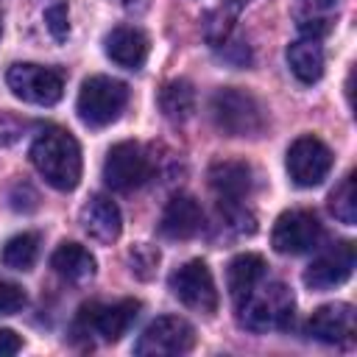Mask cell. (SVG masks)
<instances>
[{
  "label": "cell",
  "instance_id": "cell-1",
  "mask_svg": "<svg viewBox=\"0 0 357 357\" xmlns=\"http://www.w3.org/2000/svg\"><path fill=\"white\" fill-rule=\"evenodd\" d=\"M31 162L39 176L61 192L75 190L81 181V148L64 128H45L31 145Z\"/></svg>",
  "mask_w": 357,
  "mask_h": 357
},
{
  "label": "cell",
  "instance_id": "cell-2",
  "mask_svg": "<svg viewBox=\"0 0 357 357\" xmlns=\"http://www.w3.org/2000/svg\"><path fill=\"white\" fill-rule=\"evenodd\" d=\"M209 112L215 126L229 137H259L265 128V109L262 103L237 86L218 89L209 100Z\"/></svg>",
  "mask_w": 357,
  "mask_h": 357
},
{
  "label": "cell",
  "instance_id": "cell-3",
  "mask_svg": "<svg viewBox=\"0 0 357 357\" xmlns=\"http://www.w3.org/2000/svg\"><path fill=\"white\" fill-rule=\"evenodd\" d=\"M237 310H240V324L245 329L273 332V329H284L293 321L296 298L282 282H268V284L259 282Z\"/></svg>",
  "mask_w": 357,
  "mask_h": 357
},
{
  "label": "cell",
  "instance_id": "cell-4",
  "mask_svg": "<svg viewBox=\"0 0 357 357\" xmlns=\"http://www.w3.org/2000/svg\"><path fill=\"white\" fill-rule=\"evenodd\" d=\"M128 103V86L112 75H89L78 92V117L89 128H103L120 117Z\"/></svg>",
  "mask_w": 357,
  "mask_h": 357
},
{
  "label": "cell",
  "instance_id": "cell-5",
  "mask_svg": "<svg viewBox=\"0 0 357 357\" xmlns=\"http://www.w3.org/2000/svg\"><path fill=\"white\" fill-rule=\"evenodd\" d=\"M192 346H195V329L190 321L178 315H159L145 326L134 351L139 357H178L192 351Z\"/></svg>",
  "mask_w": 357,
  "mask_h": 357
},
{
  "label": "cell",
  "instance_id": "cell-6",
  "mask_svg": "<svg viewBox=\"0 0 357 357\" xmlns=\"http://www.w3.org/2000/svg\"><path fill=\"white\" fill-rule=\"evenodd\" d=\"M6 84L20 100L36 103V106H53L64 95L61 73L42 64H22V61L11 64L6 73Z\"/></svg>",
  "mask_w": 357,
  "mask_h": 357
},
{
  "label": "cell",
  "instance_id": "cell-7",
  "mask_svg": "<svg viewBox=\"0 0 357 357\" xmlns=\"http://www.w3.org/2000/svg\"><path fill=\"white\" fill-rule=\"evenodd\" d=\"M170 293L190 310L212 315L218 310V287L212 279V271L201 259H190L181 268H176L167 279Z\"/></svg>",
  "mask_w": 357,
  "mask_h": 357
},
{
  "label": "cell",
  "instance_id": "cell-8",
  "mask_svg": "<svg viewBox=\"0 0 357 357\" xmlns=\"http://www.w3.org/2000/svg\"><path fill=\"white\" fill-rule=\"evenodd\" d=\"M139 307L142 304L137 298H123L114 304H89V307H81L75 326L86 335L92 332V335H100L103 340L114 343L131 329V324L139 315Z\"/></svg>",
  "mask_w": 357,
  "mask_h": 357
},
{
  "label": "cell",
  "instance_id": "cell-9",
  "mask_svg": "<svg viewBox=\"0 0 357 357\" xmlns=\"http://www.w3.org/2000/svg\"><path fill=\"white\" fill-rule=\"evenodd\" d=\"M332 151L318 137H298L287 148V173L298 187H318L332 170Z\"/></svg>",
  "mask_w": 357,
  "mask_h": 357
},
{
  "label": "cell",
  "instance_id": "cell-10",
  "mask_svg": "<svg viewBox=\"0 0 357 357\" xmlns=\"http://www.w3.org/2000/svg\"><path fill=\"white\" fill-rule=\"evenodd\" d=\"M151 173V162L142 151L139 142H117L109 148L106 162H103V178L112 190L117 192H128L134 187H139Z\"/></svg>",
  "mask_w": 357,
  "mask_h": 357
},
{
  "label": "cell",
  "instance_id": "cell-11",
  "mask_svg": "<svg viewBox=\"0 0 357 357\" xmlns=\"http://www.w3.org/2000/svg\"><path fill=\"white\" fill-rule=\"evenodd\" d=\"M324 237V229L318 223V218L307 209H290L282 212L273 223L271 231V243L279 254H304L312 251Z\"/></svg>",
  "mask_w": 357,
  "mask_h": 357
},
{
  "label": "cell",
  "instance_id": "cell-12",
  "mask_svg": "<svg viewBox=\"0 0 357 357\" xmlns=\"http://www.w3.org/2000/svg\"><path fill=\"white\" fill-rule=\"evenodd\" d=\"M354 329H357V312L346 301L324 304L307 321V335L321 340V343H329V346L351 343L354 340Z\"/></svg>",
  "mask_w": 357,
  "mask_h": 357
},
{
  "label": "cell",
  "instance_id": "cell-13",
  "mask_svg": "<svg viewBox=\"0 0 357 357\" xmlns=\"http://www.w3.org/2000/svg\"><path fill=\"white\" fill-rule=\"evenodd\" d=\"M354 271V245L349 240L332 245L329 251L318 254L307 271H304V284L312 290H332L343 284Z\"/></svg>",
  "mask_w": 357,
  "mask_h": 357
},
{
  "label": "cell",
  "instance_id": "cell-14",
  "mask_svg": "<svg viewBox=\"0 0 357 357\" xmlns=\"http://www.w3.org/2000/svg\"><path fill=\"white\" fill-rule=\"evenodd\" d=\"M81 226L95 243H114L123 231V215L120 206L106 195H92L81 206Z\"/></svg>",
  "mask_w": 357,
  "mask_h": 357
},
{
  "label": "cell",
  "instance_id": "cell-15",
  "mask_svg": "<svg viewBox=\"0 0 357 357\" xmlns=\"http://www.w3.org/2000/svg\"><path fill=\"white\" fill-rule=\"evenodd\" d=\"M204 229V209L198 206L195 198L190 195H176L167 201L162 220H159V231L170 240H190Z\"/></svg>",
  "mask_w": 357,
  "mask_h": 357
},
{
  "label": "cell",
  "instance_id": "cell-16",
  "mask_svg": "<svg viewBox=\"0 0 357 357\" xmlns=\"http://www.w3.org/2000/svg\"><path fill=\"white\" fill-rule=\"evenodd\" d=\"M209 187L220 201H243L254 187V170L237 159L215 162L209 167Z\"/></svg>",
  "mask_w": 357,
  "mask_h": 357
},
{
  "label": "cell",
  "instance_id": "cell-17",
  "mask_svg": "<svg viewBox=\"0 0 357 357\" xmlns=\"http://www.w3.org/2000/svg\"><path fill=\"white\" fill-rule=\"evenodd\" d=\"M103 45H106V56L126 70H139L148 59V36L134 25L112 28Z\"/></svg>",
  "mask_w": 357,
  "mask_h": 357
},
{
  "label": "cell",
  "instance_id": "cell-18",
  "mask_svg": "<svg viewBox=\"0 0 357 357\" xmlns=\"http://www.w3.org/2000/svg\"><path fill=\"white\" fill-rule=\"evenodd\" d=\"M262 279H265V259L259 254H251V251L237 254L226 268V287H229V296L237 307L248 298V293Z\"/></svg>",
  "mask_w": 357,
  "mask_h": 357
},
{
  "label": "cell",
  "instance_id": "cell-19",
  "mask_svg": "<svg viewBox=\"0 0 357 357\" xmlns=\"http://www.w3.org/2000/svg\"><path fill=\"white\" fill-rule=\"evenodd\" d=\"M287 64L290 73L301 84H315L324 75V47L312 36H301L287 47Z\"/></svg>",
  "mask_w": 357,
  "mask_h": 357
},
{
  "label": "cell",
  "instance_id": "cell-20",
  "mask_svg": "<svg viewBox=\"0 0 357 357\" xmlns=\"http://www.w3.org/2000/svg\"><path fill=\"white\" fill-rule=\"evenodd\" d=\"M50 268L67 282H86L95 276V257L78 243H61L50 254Z\"/></svg>",
  "mask_w": 357,
  "mask_h": 357
},
{
  "label": "cell",
  "instance_id": "cell-21",
  "mask_svg": "<svg viewBox=\"0 0 357 357\" xmlns=\"http://www.w3.org/2000/svg\"><path fill=\"white\" fill-rule=\"evenodd\" d=\"M245 6H248V0H223V3H218L212 11H206V17H204V22H201L204 39H206L209 45H215V47L226 45Z\"/></svg>",
  "mask_w": 357,
  "mask_h": 357
},
{
  "label": "cell",
  "instance_id": "cell-22",
  "mask_svg": "<svg viewBox=\"0 0 357 357\" xmlns=\"http://www.w3.org/2000/svg\"><path fill=\"white\" fill-rule=\"evenodd\" d=\"M159 109L173 123L190 120L192 112H195V89H192V84L184 81V78L167 81L162 86V92H159Z\"/></svg>",
  "mask_w": 357,
  "mask_h": 357
},
{
  "label": "cell",
  "instance_id": "cell-23",
  "mask_svg": "<svg viewBox=\"0 0 357 357\" xmlns=\"http://www.w3.org/2000/svg\"><path fill=\"white\" fill-rule=\"evenodd\" d=\"M39 257V234L33 231H22V234H14L6 245H3V265L6 268H14V271H31L33 262Z\"/></svg>",
  "mask_w": 357,
  "mask_h": 357
},
{
  "label": "cell",
  "instance_id": "cell-24",
  "mask_svg": "<svg viewBox=\"0 0 357 357\" xmlns=\"http://www.w3.org/2000/svg\"><path fill=\"white\" fill-rule=\"evenodd\" d=\"M329 212L340 220V223H346V226H351L354 220H357V192H354V173H346L343 176V181L332 190V195H329Z\"/></svg>",
  "mask_w": 357,
  "mask_h": 357
},
{
  "label": "cell",
  "instance_id": "cell-25",
  "mask_svg": "<svg viewBox=\"0 0 357 357\" xmlns=\"http://www.w3.org/2000/svg\"><path fill=\"white\" fill-rule=\"evenodd\" d=\"M128 265H131V273L137 279H151L156 273V265H159V251L148 243H139L128 251Z\"/></svg>",
  "mask_w": 357,
  "mask_h": 357
},
{
  "label": "cell",
  "instance_id": "cell-26",
  "mask_svg": "<svg viewBox=\"0 0 357 357\" xmlns=\"http://www.w3.org/2000/svg\"><path fill=\"white\" fill-rule=\"evenodd\" d=\"M45 25L47 31L53 33V39H67L70 33V14H67V6L64 3H53L47 11H45Z\"/></svg>",
  "mask_w": 357,
  "mask_h": 357
},
{
  "label": "cell",
  "instance_id": "cell-27",
  "mask_svg": "<svg viewBox=\"0 0 357 357\" xmlns=\"http://www.w3.org/2000/svg\"><path fill=\"white\" fill-rule=\"evenodd\" d=\"M25 307V290L14 282L0 279V315H11L20 312Z\"/></svg>",
  "mask_w": 357,
  "mask_h": 357
},
{
  "label": "cell",
  "instance_id": "cell-28",
  "mask_svg": "<svg viewBox=\"0 0 357 357\" xmlns=\"http://www.w3.org/2000/svg\"><path fill=\"white\" fill-rule=\"evenodd\" d=\"M22 349V337L11 329H0V357H11Z\"/></svg>",
  "mask_w": 357,
  "mask_h": 357
},
{
  "label": "cell",
  "instance_id": "cell-29",
  "mask_svg": "<svg viewBox=\"0 0 357 357\" xmlns=\"http://www.w3.org/2000/svg\"><path fill=\"white\" fill-rule=\"evenodd\" d=\"M114 3H120V6H126V8H134V3H139V0H114Z\"/></svg>",
  "mask_w": 357,
  "mask_h": 357
},
{
  "label": "cell",
  "instance_id": "cell-30",
  "mask_svg": "<svg viewBox=\"0 0 357 357\" xmlns=\"http://www.w3.org/2000/svg\"><path fill=\"white\" fill-rule=\"evenodd\" d=\"M318 3H332V0H318Z\"/></svg>",
  "mask_w": 357,
  "mask_h": 357
},
{
  "label": "cell",
  "instance_id": "cell-31",
  "mask_svg": "<svg viewBox=\"0 0 357 357\" xmlns=\"http://www.w3.org/2000/svg\"><path fill=\"white\" fill-rule=\"evenodd\" d=\"M0 31H3V28H0Z\"/></svg>",
  "mask_w": 357,
  "mask_h": 357
}]
</instances>
